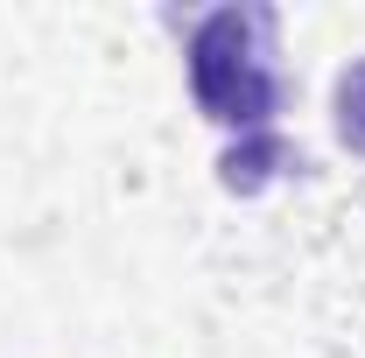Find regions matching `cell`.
Returning a JSON list of instances; mask_svg holds the SVG:
<instances>
[{"label":"cell","mask_w":365,"mask_h":358,"mask_svg":"<svg viewBox=\"0 0 365 358\" xmlns=\"http://www.w3.org/2000/svg\"><path fill=\"white\" fill-rule=\"evenodd\" d=\"M288 169H302V148L295 140L267 134H239V148H225V162H218V183L239 190V197H253V190H267L274 176H288Z\"/></svg>","instance_id":"2"},{"label":"cell","mask_w":365,"mask_h":358,"mask_svg":"<svg viewBox=\"0 0 365 358\" xmlns=\"http://www.w3.org/2000/svg\"><path fill=\"white\" fill-rule=\"evenodd\" d=\"M337 134L351 155H365V56L337 78Z\"/></svg>","instance_id":"3"},{"label":"cell","mask_w":365,"mask_h":358,"mask_svg":"<svg viewBox=\"0 0 365 358\" xmlns=\"http://www.w3.org/2000/svg\"><path fill=\"white\" fill-rule=\"evenodd\" d=\"M267 7H211L190 29V91L204 106V120L239 127V134H267L281 78L267 63Z\"/></svg>","instance_id":"1"}]
</instances>
